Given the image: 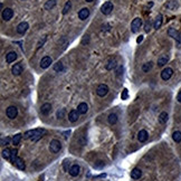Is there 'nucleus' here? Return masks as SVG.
<instances>
[{
  "label": "nucleus",
  "mask_w": 181,
  "mask_h": 181,
  "mask_svg": "<svg viewBox=\"0 0 181 181\" xmlns=\"http://www.w3.org/2000/svg\"><path fill=\"white\" fill-rule=\"evenodd\" d=\"M86 1H87V2H92V1H93V0H86Z\"/></svg>",
  "instance_id": "obj_43"
},
{
  "label": "nucleus",
  "mask_w": 181,
  "mask_h": 181,
  "mask_svg": "<svg viewBox=\"0 0 181 181\" xmlns=\"http://www.w3.org/2000/svg\"><path fill=\"white\" fill-rule=\"evenodd\" d=\"M22 64L21 63H18V64H15L14 66H12V68H11V73L15 75V76H18L20 75L21 73H22Z\"/></svg>",
  "instance_id": "obj_10"
},
{
  "label": "nucleus",
  "mask_w": 181,
  "mask_h": 181,
  "mask_svg": "<svg viewBox=\"0 0 181 181\" xmlns=\"http://www.w3.org/2000/svg\"><path fill=\"white\" fill-rule=\"evenodd\" d=\"M177 100H178V102H180L181 103V90L178 93V96H177Z\"/></svg>",
  "instance_id": "obj_41"
},
{
  "label": "nucleus",
  "mask_w": 181,
  "mask_h": 181,
  "mask_svg": "<svg viewBox=\"0 0 181 181\" xmlns=\"http://www.w3.org/2000/svg\"><path fill=\"white\" fill-rule=\"evenodd\" d=\"M14 164H15L19 170H25V162H24V160H22L21 158H19V157L16 158V160L14 161Z\"/></svg>",
  "instance_id": "obj_17"
},
{
  "label": "nucleus",
  "mask_w": 181,
  "mask_h": 181,
  "mask_svg": "<svg viewBox=\"0 0 181 181\" xmlns=\"http://www.w3.org/2000/svg\"><path fill=\"white\" fill-rule=\"evenodd\" d=\"M20 140H21V134L18 133V134H16V135L12 138V144H14V145H18Z\"/></svg>",
  "instance_id": "obj_31"
},
{
  "label": "nucleus",
  "mask_w": 181,
  "mask_h": 181,
  "mask_svg": "<svg viewBox=\"0 0 181 181\" xmlns=\"http://www.w3.org/2000/svg\"><path fill=\"white\" fill-rule=\"evenodd\" d=\"M80 165H77V164H74V165H72L70 169V174L72 177H77L78 174H80Z\"/></svg>",
  "instance_id": "obj_15"
},
{
  "label": "nucleus",
  "mask_w": 181,
  "mask_h": 181,
  "mask_svg": "<svg viewBox=\"0 0 181 181\" xmlns=\"http://www.w3.org/2000/svg\"><path fill=\"white\" fill-rule=\"evenodd\" d=\"M151 29V24H150V21H147L145 22V25H144V30L147 31V32H149Z\"/></svg>",
  "instance_id": "obj_37"
},
{
  "label": "nucleus",
  "mask_w": 181,
  "mask_h": 181,
  "mask_svg": "<svg viewBox=\"0 0 181 181\" xmlns=\"http://www.w3.org/2000/svg\"><path fill=\"white\" fill-rule=\"evenodd\" d=\"M161 25H162V15H158L157 18H155V20H154L153 27H154L155 29H159V28L161 27Z\"/></svg>",
  "instance_id": "obj_23"
},
{
  "label": "nucleus",
  "mask_w": 181,
  "mask_h": 181,
  "mask_svg": "<svg viewBox=\"0 0 181 181\" xmlns=\"http://www.w3.org/2000/svg\"><path fill=\"white\" fill-rule=\"evenodd\" d=\"M51 63H53V60H51V58H50L49 56H45L43 59L40 60V67H41L43 70H45V68L49 67Z\"/></svg>",
  "instance_id": "obj_11"
},
{
  "label": "nucleus",
  "mask_w": 181,
  "mask_h": 181,
  "mask_svg": "<svg viewBox=\"0 0 181 181\" xmlns=\"http://www.w3.org/2000/svg\"><path fill=\"white\" fill-rule=\"evenodd\" d=\"M70 162L68 160H65L63 162V167H64V170L65 171H70Z\"/></svg>",
  "instance_id": "obj_34"
},
{
  "label": "nucleus",
  "mask_w": 181,
  "mask_h": 181,
  "mask_svg": "<svg viewBox=\"0 0 181 181\" xmlns=\"http://www.w3.org/2000/svg\"><path fill=\"white\" fill-rule=\"evenodd\" d=\"M78 118H80V112L76 110H72L68 113V120L70 121V122H76V121L78 120Z\"/></svg>",
  "instance_id": "obj_12"
},
{
  "label": "nucleus",
  "mask_w": 181,
  "mask_h": 181,
  "mask_svg": "<svg viewBox=\"0 0 181 181\" xmlns=\"http://www.w3.org/2000/svg\"><path fill=\"white\" fill-rule=\"evenodd\" d=\"M88 16H90V9H87V8H83L78 11V18L80 20L87 19Z\"/></svg>",
  "instance_id": "obj_13"
},
{
  "label": "nucleus",
  "mask_w": 181,
  "mask_h": 181,
  "mask_svg": "<svg viewBox=\"0 0 181 181\" xmlns=\"http://www.w3.org/2000/svg\"><path fill=\"white\" fill-rule=\"evenodd\" d=\"M70 7H72V2L70 1H67L66 3H65V6H64V9H63V14L64 15H66L68 11H70Z\"/></svg>",
  "instance_id": "obj_33"
},
{
  "label": "nucleus",
  "mask_w": 181,
  "mask_h": 181,
  "mask_svg": "<svg viewBox=\"0 0 181 181\" xmlns=\"http://www.w3.org/2000/svg\"><path fill=\"white\" fill-rule=\"evenodd\" d=\"M65 115V109H60L58 112H57V118L58 119H63Z\"/></svg>",
  "instance_id": "obj_36"
},
{
  "label": "nucleus",
  "mask_w": 181,
  "mask_h": 181,
  "mask_svg": "<svg viewBox=\"0 0 181 181\" xmlns=\"http://www.w3.org/2000/svg\"><path fill=\"white\" fill-rule=\"evenodd\" d=\"M17 59V54L15 51H10L6 55V61L7 63H12Z\"/></svg>",
  "instance_id": "obj_19"
},
{
  "label": "nucleus",
  "mask_w": 181,
  "mask_h": 181,
  "mask_svg": "<svg viewBox=\"0 0 181 181\" xmlns=\"http://www.w3.org/2000/svg\"><path fill=\"white\" fill-rule=\"evenodd\" d=\"M128 96H129V92L126 88H124L123 92H122V95H121V97H122V100H128Z\"/></svg>",
  "instance_id": "obj_35"
},
{
  "label": "nucleus",
  "mask_w": 181,
  "mask_h": 181,
  "mask_svg": "<svg viewBox=\"0 0 181 181\" xmlns=\"http://www.w3.org/2000/svg\"><path fill=\"white\" fill-rule=\"evenodd\" d=\"M116 122H118V115L114 114V113L110 114V115H109V123L113 125V124H115Z\"/></svg>",
  "instance_id": "obj_29"
},
{
  "label": "nucleus",
  "mask_w": 181,
  "mask_h": 181,
  "mask_svg": "<svg viewBox=\"0 0 181 181\" xmlns=\"http://www.w3.org/2000/svg\"><path fill=\"white\" fill-rule=\"evenodd\" d=\"M11 152H12V150H10L9 148L3 149L2 150V158L6 160H10L11 159Z\"/></svg>",
  "instance_id": "obj_22"
},
{
  "label": "nucleus",
  "mask_w": 181,
  "mask_h": 181,
  "mask_svg": "<svg viewBox=\"0 0 181 181\" xmlns=\"http://www.w3.org/2000/svg\"><path fill=\"white\" fill-rule=\"evenodd\" d=\"M77 111L80 112V114H85V113H87V111H88L87 104H86V103H80V105L77 106Z\"/></svg>",
  "instance_id": "obj_20"
},
{
  "label": "nucleus",
  "mask_w": 181,
  "mask_h": 181,
  "mask_svg": "<svg viewBox=\"0 0 181 181\" xmlns=\"http://www.w3.org/2000/svg\"><path fill=\"white\" fill-rule=\"evenodd\" d=\"M142 26V19L141 18H135L131 22V30L132 32H138L140 27Z\"/></svg>",
  "instance_id": "obj_4"
},
{
  "label": "nucleus",
  "mask_w": 181,
  "mask_h": 181,
  "mask_svg": "<svg viewBox=\"0 0 181 181\" xmlns=\"http://www.w3.org/2000/svg\"><path fill=\"white\" fill-rule=\"evenodd\" d=\"M56 0H48V1H46V3H45V9L46 10H50V9H53L55 6H56Z\"/></svg>",
  "instance_id": "obj_25"
},
{
  "label": "nucleus",
  "mask_w": 181,
  "mask_h": 181,
  "mask_svg": "<svg viewBox=\"0 0 181 181\" xmlns=\"http://www.w3.org/2000/svg\"><path fill=\"white\" fill-rule=\"evenodd\" d=\"M168 34H169V36L172 37V38H174V39H179V36H180V35H179V32L174 29V28H169Z\"/></svg>",
  "instance_id": "obj_26"
},
{
  "label": "nucleus",
  "mask_w": 181,
  "mask_h": 181,
  "mask_svg": "<svg viewBox=\"0 0 181 181\" xmlns=\"http://www.w3.org/2000/svg\"><path fill=\"white\" fill-rule=\"evenodd\" d=\"M41 114H44V115H48L50 113V111H51V105H50L49 103H45V104H43L41 105Z\"/></svg>",
  "instance_id": "obj_14"
},
{
  "label": "nucleus",
  "mask_w": 181,
  "mask_h": 181,
  "mask_svg": "<svg viewBox=\"0 0 181 181\" xmlns=\"http://www.w3.org/2000/svg\"><path fill=\"white\" fill-rule=\"evenodd\" d=\"M142 40H143V36H140V37H139V38L136 39V43H141Z\"/></svg>",
  "instance_id": "obj_42"
},
{
  "label": "nucleus",
  "mask_w": 181,
  "mask_h": 181,
  "mask_svg": "<svg viewBox=\"0 0 181 181\" xmlns=\"http://www.w3.org/2000/svg\"><path fill=\"white\" fill-rule=\"evenodd\" d=\"M168 119H169V115H168V113H167V112H162L160 115H159V122H160L161 124L167 123Z\"/></svg>",
  "instance_id": "obj_24"
},
{
  "label": "nucleus",
  "mask_w": 181,
  "mask_h": 181,
  "mask_svg": "<svg viewBox=\"0 0 181 181\" xmlns=\"http://www.w3.org/2000/svg\"><path fill=\"white\" fill-rule=\"evenodd\" d=\"M46 133L45 129H35V130H29L27 131L25 134H24V139H30L32 142H36L39 139H41V136Z\"/></svg>",
  "instance_id": "obj_1"
},
{
  "label": "nucleus",
  "mask_w": 181,
  "mask_h": 181,
  "mask_svg": "<svg viewBox=\"0 0 181 181\" xmlns=\"http://www.w3.org/2000/svg\"><path fill=\"white\" fill-rule=\"evenodd\" d=\"M109 93V86L107 85H105V84H101L97 86V88H96V94L101 96V97H104L106 94Z\"/></svg>",
  "instance_id": "obj_3"
},
{
  "label": "nucleus",
  "mask_w": 181,
  "mask_h": 181,
  "mask_svg": "<svg viewBox=\"0 0 181 181\" xmlns=\"http://www.w3.org/2000/svg\"><path fill=\"white\" fill-rule=\"evenodd\" d=\"M9 141H10V138H6V139H2V140H1V144H2V145H7V144L9 143Z\"/></svg>",
  "instance_id": "obj_39"
},
{
  "label": "nucleus",
  "mask_w": 181,
  "mask_h": 181,
  "mask_svg": "<svg viewBox=\"0 0 181 181\" xmlns=\"http://www.w3.org/2000/svg\"><path fill=\"white\" fill-rule=\"evenodd\" d=\"M172 75H173V70L170 68V67H167V68H164V70H162V73H161V78L163 80H168L172 77Z\"/></svg>",
  "instance_id": "obj_6"
},
{
  "label": "nucleus",
  "mask_w": 181,
  "mask_h": 181,
  "mask_svg": "<svg viewBox=\"0 0 181 181\" xmlns=\"http://www.w3.org/2000/svg\"><path fill=\"white\" fill-rule=\"evenodd\" d=\"M172 139H173L174 142L180 143L181 142V132L180 131H176V132H173V134H172Z\"/></svg>",
  "instance_id": "obj_28"
},
{
  "label": "nucleus",
  "mask_w": 181,
  "mask_h": 181,
  "mask_svg": "<svg viewBox=\"0 0 181 181\" xmlns=\"http://www.w3.org/2000/svg\"><path fill=\"white\" fill-rule=\"evenodd\" d=\"M148 136H149V134H148L147 131L141 130L139 132V134H138V140L140 141V142H145V141L148 140Z\"/></svg>",
  "instance_id": "obj_18"
},
{
  "label": "nucleus",
  "mask_w": 181,
  "mask_h": 181,
  "mask_svg": "<svg viewBox=\"0 0 181 181\" xmlns=\"http://www.w3.org/2000/svg\"><path fill=\"white\" fill-rule=\"evenodd\" d=\"M54 70H56V72H63L64 70V66H63V64L60 61H58V63H56L54 65Z\"/></svg>",
  "instance_id": "obj_32"
},
{
  "label": "nucleus",
  "mask_w": 181,
  "mask_h": 181,
  "mask_svg": "<svg viewBox=\"0 0 181 181\" xmlns=\"http://www.w3.org/2000/svg\"><path fill=\"white\" fill-rule=\"evenodd\" d=\"M141 176H142V171L139 169V168H134L133 170L131 171V178L132 179H140Z\"/></svg>",
  "instance_id": "obj_16"
},
{
  "label": "nucleus",
  "mask_w": 181,
  "mask_h": 181,
  "mask_svg": "<svg viewBox=\"0 0 181 181\" xmlns=\"http://www.w3.org/2000/svg\"><path fill=\"white\" fill-rule=\"evenodd\" d=\"M61 149V143L58 140H53L49 144V150L51 153H57Z\"/></svg>",
  "instance_id": "obj_2"
},
{
  "label": "nucleus",
  "mask_w": 181,
  "mask_h": 181,
  "mask_svg": "<svg viewBox=\"0 0 181 181\" xmlns=\"http://www.w3.org/2000/svg\"><path fill=\"white\" fill-rule=\"evenodd\" d=\"M168 60H169V57L167 55H162L160 58L158 59V65L159 66H164L168 63Z\"/></svg>",
  "instance_id": "obj_27"
},
{
  "label": "nucleus",
  "mask_w": 181,
  "mask_h": 181,
  "mask_svg": "<svg viewBox=\"0 0 181 181\" xmlns=\"http://www.w3.org/2000/svg\"><path fill=\"white\" fill-rule=\"evenodd\" d=\"M115 67H116V59H114V58H111L107 61V64L105 65V68L107 70H112L113 68H115Z\"/></svg>",
  "instance_id": "obj_21"
},
{
  "label": "nucleus",
  "mask_w": 181,
  "mask_h": 181,
  "mask_svg": "<svg viewBox=\"0 0 181 181\" xmlns=\"http://www.w3.org/2000/svg\"><path fill=\"white\" fill-rule=\"evenodd\" d=\"M29 28V25H28V22H26V21H22V22H20L19 25L17 26V32L20 34V35H24L27 29Z\"/></svg>",
  "instance_id": "obj_9"
},
{
  "label": "nucleus",
  "mask_w": 181,
  "mask_h": 181,
  "mask_svg": "<svg viewBox=\"0 0 181 181\" xmlns=\"http://www.w3.org/2000/svg\"><path fill=\"white\" fill-rule=\"evenodd\" d=\"M112 10H113V3H112L111 1L104 2V5H102V7H101V11H102V14H104V15L111 14Z\"/></svg>",
  "instance_id": "obj_5"
},
{
  "label": "nucleus",
  "mask_w": 181,
  "mask_h": 181,
  "mask_svg": "<svg viewBox=\"0 0 181 181\" xmlns=\"http://www.w3.org/2000/svg\"><path fill=\"white\" fill-rule=\"evenodd\" d=\"M6 114H7V116L9 119H15L17 116V114H18V110H17L16 106H9L7 109V111H6Z\"/></svg>",
  "instance_id": "obj_8"
},
{
  "label": "nucleus",
  "mask_w": 181,
  "mask_h": 181,
  "mask_svg": "<svg viewBox=\"0 0 181 181\" xmlns=\"http://www.w3.org/2000/svg\"><path fill=\"white\" fill-rule=\"evenodd\" d=\"M152 66H153V63H152V61L145 63V64H143V66H142V70H143L144 73H148V72L152 68Z\"/></svg>",
  "instance_id": "obj_30"
},
{
  "label": "nucleus",
  "mask_w": 181,
  "mask_h": 181,
  "mask_svg": "<svg viewBox=\"0 0 181 181\" xmlns=\"http://www.w3.org/2000/svg\"><path fill=\"white\" fill-rule=\"evenodd\" d=\"M16 158H17V151L12 150V152H11V159H10V160L14 162V161L16 160Z\"/></svg>",
  "instance_id": "obj_38"
},
{
  "label": "nucleus",
  "mask_w": 181,
  "mask_h": 181,
  "mask_svg": "<svg viewBox=\"0 0 181 181\" xmlns=\"http://www.w3.org/2000/svg\"><path fill=\"white\" fill-rule=\"evenodd\" d=\"M45 41H46V37H44V38H43V40H40L39 43H38V45H37V49H38V48H40V47L43 46V44H44Z\"/></svg>",
  "instance_id": "obj_40"
},
{
  "label": "nucleus",
  "mask_w": 181,
  "mask_h": 181,
  "mask_svg": "<svg viewBox=\"0 0 181 181\" xmlns=\"http://www.w3.org/2000/svg\"><path fill=\"white\" fill-rule=\"evenodd\" d=\"M12 16H14V10L11 9V8H5V9L2 10V19L5 20V21H8L12 18Z\"/></svg>",
  "instance_id": "obj_7"
}]
</instances>
